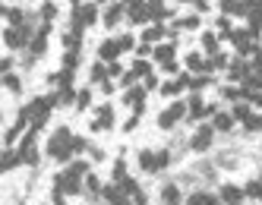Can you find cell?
<instances>
[{
	"label": "cell",
	"mask_w": 262,
	"mask_h": 205,
	"mask_svg": "<svg viewBox=\"0 0 262 205\" xmlns=\"http://www.w3.org/2000/svg\"><path fill=\"white\" fill-rule=\"evenodd\" d=\"M48 155L54 161H70L73 158V133L66 127H60L57 133L48 139Z\"/></svg>",
	"instance_id": "2"
},
{
	"label": "cell",
	"mask_w": 262,
	"mask_h": 205,
	"mask_svg": "<svg viewBox=\"0 0 262 205\" xmlns=\"http://www.w3.org/2000/svg\"><path fill=\"white\" fill-rule=\"evenodd\" d=\"M101 196L107 199V205H130V196H126L123 189L117 186V183H111V186H101Z\"/></svg>",
	"instance_id": "6"
},
{
	"label": "cell",
	"mask_w": 262,
	"mask_h": 205,
	"mask_svg": "<svg viewBox=\"0 0 262 205\" xmlns=\"http://www.w3.org/2000/svg\"><path fill=\"white\" fill-rule=\"evenodd\" d=\"M186 205H221V202H218V196H212V193H193L190 199H186Z\"/></svg>",
	"instance_id": "20"
},
{
	"label": "cell",
	"mask_w": 262,
	"mask_h": 205,
	"mask_svg": "<svg viewBox=\"0 0 262 205\" xmlns=\"http://www.w3.org/2000/svg\"><path fill=\"white\" fill-rule=\"evenodd\" d=\"M161 199H164V205H180V202H183L180 186H177V183H167V186L161 189Z\"/></svg>",
	"instance_id": "13"
},
{
	"label": "cell",
	"mask_w": 262,
	"mask_h": 205,
	"mask_svg": "<svg viewBox=\"0 0 262 205\" xmlns=\"http://www.w3.org/2000/svg\"><path fill=\"white\" fill-rule=\"evenodd\" d=\"M152 57H155L158 63H171L174 60V44H158V48L152 51Z\"/></svg>",
	"instance_id": "19"
},
{
	"label": "cell",
	"mask_w": 262,
	"mask_h": 205,
	"mask_svg": "<svg viewBox=\"0 0 262 205\" xmlns=\"http://www.w3.org/2000/svg\"><path fill=\"white\" fill-rule=\"evenodd\" d=\"M85 174H89V164H85V161H73L63 174L54 177V189H57V193H79Z\"/></svg>",
	"instance_id": "1"
},
{
	"label": "cell",
	"mask_w": 262,
	"mask_h": 205,
	"mask_svg": "<svg viewBox=\"0 0 262 205\" xmlns=\"http://www.w3.org/2000/svg\"><path fill=\"white\" fill-rule=\"evenodd\" d=\"M98 127H101V130H111L114 127V108H111V104H101V108H98Z\"/></svg>",
	"instance_id": "16"
},
{
	"label": "cell",
	"mask_w": 262,
	"mask_h": 205,
	"mask_svg": "<svg viewBox=\"0 0 262 205\" xmlns=\"http://www.w3.org/2000/svg\"><path fill=\"white\" fill-rule=\"evenodd\" d=\"M180 117H186V104H183V101H174L171 108H167L164 114L158 117V127H161V130H171L174 123L180 120Z\"/></svg>",
	"instance_id": "4"
},
{
	"label": "cell",
	"mask_w": 262,
	"mask_h": 205,
	"mask_svg": "<svg viewBox=\"0 0 262 205\" xmlns=\"http://www.w3.org/2000/svg\"><path fill=\"white\" fill-rule=\"evenodd\" d=\"M3 13H6V3H0V16H3Z\"/></svg>",
	"instance_id": "45"
},
{
	"label": "cell",
	"mask_w": 262,
	"mask_h": 205,
	"mask_svg": "<svg viewBox=\"0 0 262 205\" xmlns=\"http://www.w3.org/2000/svg\"><path fill=\"white\" fill-rule=\"evenodd\" d=\"M41 16H44V19H54V16H57V6H54V3H44V6H41Z\"/></svg>",
	"instance_id": "36"
},
{
	"label": "cell",
	"mask_w": 262,
	"mask_h": 205,
	"mask_svg": "<svg viewBox=\"0 0 262 205\" xmlns=\"http://www.w3.org/2000/svg\"><path fill=\"white\" fill-rule=\"evenodd\" d=\"M234 117L231 114H224V111H218V114H215V120H212V130H218V133H231L234 130Z\"/></svg>",
	"instance_id": "11"
},
{
	"label": "cell",
	"mask_w": 262,
	"mask_h": 205,
	"mask_svg": "<svg viewBox=\"0 0 262 205\" xmlns=\"http://www.w3.org/2000/svg\"><path fill=\"white\" fill-rule=\"evenodd\" d=\"M126 16H130L133 22H149V10H145V3H136V6H126Z\"/></svg>",
	"instance_id": "21"
},
{
	"label": "cell",
	"mask_w": 262,
	"mask_h": 205,
	"mask_svg": "<svg viewBox=\"0 0 262 205\" xmlns=\"http://www.w3.org/2000/svg\"><path fill=\"white\" fill-rule=\"evenodd\" d=\"M117 48H120V51H133V38H130V35H120V38H117Z\"/></svg>",
	"instance_id": "34"
},
{
	"label": "cell",
	"mask_w": 262,
	"mask_h": 205,
	"mask_svg": "<svg viewBox=\"0 0 262 205\" xmlns=\"http://www.w3.org/2000/svg\"><path fill=\"white\" fill-rule=\"evenodd\" d=\"M221 199H224L227 205H240V202H243V189H237V186H231V183H224V186H221Z\"/></svg>",
	"instance_id": "12"
},
{
	"label": "cell",
	"mask_w": 262,
	"mask_h": 205,
	"mask_svg": "<svg viewBox=\"0 0 262 205\" xmlns=\"http://www.w3.org/2000/svg\"><path fill=\"white\" fill-rule=\"evenodd\" d=\"M0 85H3V79H0Z\"/></svg>",
	"instance_id": "46"
},
{
	"label": "cell",
	"mask_w": 262,
	"mask_h": 205,
	"mask_svg": "<svg viewBox=\"0 0 262 205\" xmlns=\"http://www.w3.org/2000/svg\"><path fill=\"white\" fill-rule=\"evenodd\" d=\"M243 196H253V199H259V196H262V177H259V180H250V183H246Z\"/></svg>",
	"instance_id": "30"
},
{
	"label": "cell",
	"mask_w": 262,
	"mask_h": 205,
	"mask_svg": "<svg viewBox=\"0 0 262 205\" xmlns=\"http://www.w3.org/2000/svg\"><path fill=\"white\" fill-rule=\"evenodd\" d=\"M123 13H126V10H123V3H114L111 10L104 13V25H107V29H114V25L120 22V16H123Z\"/></svg>",
	"instance_id": "18"
},
{
	"label": "cell",
	"mask_w": 262,
	"mask_h": 205,
	"mask_svg": "<svg viewBox=\"0 0 262 205\" xmlns=\"http://www.w3.org/2000/svg\"><path fill=\"white\" fill-rule=\"evenodd\" d=\"M133 82H136V73H123V76H120V85H123V89H130Z\"/></svg>",
	"instance_id": "37"
},
{
	"label": "cell",
	"mask_w": 262,
	"mask_h": 205,
	"mask_svg": "<svg viewBox=\"0 0 262 205\" xmlns=\"http://www.w3.org/2000/svg\"><path fill=\"white\" fill-rule=\"evenodd\" d=\"M212 136H215V130H212V123H202V127L193 133V139H190V149L193 151H205L212 145Z\"/></svg>",
	"instance_id": "5"
},
{
	"label": "cell",
	"mask_w": 262,
	"mask_h": 205,
	"mask_svg": "<svg viewBox=\"0 0 262 205\" xmlns=\"http://www.w3.org/2000/svg\"><path fill=\"white\" fill-rule=\"evenodd\" d=\"M186 70H190V73H205L202 54H186Z\"/></svg>",
	"instance_id": "24"
},
{
	"label": "cell",
	"mask_w": 262,
	"mask_h": 205,
	"mask_svg": "<svg viewBox=\"0 0 262 205\" xmlns=\"http://www.w3.org/2000/svg\"><path fill=\"white\" fill-rule=\"evenodd\" d=\"M218 29H221V35H224V38H231V22H227V19H218Z\"/></svg>",
	"instance_id": "38"
},
{
	"label": "cell",
	"mask_w": 262,
	"mask_h": 205,
	"mask_svg": "<svg viewBox=\"0 0 262 205\" xmlns=\"http://www.w3.org/2000/svg\"><path fill=\"white\" fill-rule=\"evenodd\" d=\"M164 67V73H177V60H171V63H161Z\"/></svg>",
	"instance_id": "43"
},
{
	"label": "cell",
	"mask_w": 262,
	"mask_h": 205,
	"mask_svg": "<svg viewBox=\"0 0 262 205\" xmlns=\"http://www.w3.org/2000/svg\"><path fill=\"white\" fill-rule=\"evenodd\" d=\"M202 48L209 51V57H212V54H218V38H215L212 32H202Z\"/></svg>",
	"instance_id": "27"
},
{
	"label": "cell",
	"mask_w": 262,
	"mask_h": 205,
	"mask_svg": "<svg viewBox=\"0 0 262 205\" xmlns=\"http://www.w3.org/2000/svg\"><path fill=\"white\" fill-rule=\"evenodd\" d=\"M92 82H95V85H101V82H107V67H104L101 60H98L95 67H92Z\"/></svg>",
	"instance_id": "26"
},
{
	"label": "cell",
	"mask_w": 262,
	"mask_h": 205,
	"mask_svg": "<svg viewBox=\"0 0 262 205\" xmlns=\"http://www.w3.org/2000/svg\"><path fill=\"white\" fill-rule=\"evenodd\" d=\"M107 76H123V70H120V63H117V60H114L111 67H107Z\"/></svg>",
	"instance_id": "40"
},
{
	"label": "cell",
	"mask_w": 262,
	"mask_h": 205,
	"mask_svg": "<svg viewBox=\"0 0 262 205\" xmlns=\"http://www.w3.org/2000/svg\"><path fill=\"white\" fill-rule=\"evenodd\" d=\"M85 189H89L92 196H98V193H101V180H98L95 174H85Z\"/></svg>",
	"instance_id": "31"
},
{
	"label": "cell",
	"mask_w": 262,
	"mask_h": 205,
	"mask_svg": "<svg viewBox=\"0 0 262 205\" xmlns=\"http://www.w3.org/2000/svg\"><path fill=\"white\" fill-rule=\"evenodd\" d=\"M167 164H171V155L167 151H139V168L145 170V174H158V170H164Z\"/></svg>",
	"instance_id": "3"
},
{
	"label": "cell",
	"mask_w": 262,
	"mask_h": 205,
	"mask_svg": "<svg viewBox=\"0 0 262 205\" xmlns=\"http://www.w3.org/2000/svg\"><path fill=\"white\" fill-rule=\"evenodd\" d=\"M142 98H145V89H139V85H130L123 95V101L133 108V114H142Z\"/></svg>",
	"instance_id": "7"
},
{
	"label": "cell",
	"mask_w": 262,
	"mask_h": 205,
	"mask_svg": "<svg viewBox=\"0 0 262 205\" xmlns=\"http://www.w3.org/2000/svg\"><path fill=\"white\" fill-rule=\"evenodd\" d=\"M117 54H120L117 38H107L104 44H98V57H101V63H114V60H117Z\"/></svg>",
	"instance_id": "9"
},
{
	"label": "cell",
	"mask_w": 262,
	"mask_h": 205,
	"mask_svg": "<svg viewBox=\"0 0 262 205\" xmlns=\"http://www.w3.org/2000/svg\"><path fill=\"white\" fill-rule=\"evenodd\" d=\"M243 85H246V92H262V70H250L243 76Z\"/></svg>",
	"instance_id": "17"
},
{
	"label": "cell",
	"mask_w": 262,
	"mask_h": 205,
	"mask_svg": "<svg viewBox=\"0 0 262 205\" xmlns=\"http://www.w3.org/2000/svg\"><path fill=\"white\" fill-rule=\"evenodd\" d=\"M253 63H256V70H262V48L253 51Z\"/></svg>",
	"instance_id": "41"
},
{
	"label": "cell",
	"mask_w": 262,
	"mask_h": 205,
	"mask_svg": "<svg viewBox=\"0 0 262 205\" xmlns=\"http://www.w3.org/2000/svg\"><path fill=\"white\" fill-rule=\"evenodd\" d=\"M209 85H212L209 73H196V76H190V73H186V89L199 92V89H209Z\"/></svg>",
	"instance_id": "14"
},
{
	"label": "cell",
	"mask_w": 262,
	"mask_h": 205,
	"mask_svg": "<svg viewBox=\"0 0 262 205\" xmlns=\"http://www.w3.org/2000/svg\"><path fill=\"white\" fill-rule=\"evenodd\" d=\"M54 205H66V199H63V193H57V189H54Z\"/></svg>",
	"instance_id": "44"
},
{
	"label": "cell",
	"mask_w": 262,
	"mask_h": 205,
	"mask_svg": "<svg viewBox=\"0 0 262 205\" xmlns=\"http://www.w3.org/2000/svg\"><path fill=\"white\" fill-rule=\"evenodd\" d=\"M183 89H186V73H180L177 79H171V82L161 85V92H164V95H180Z\"/></svg>",
	"instance_id": "15"
},
{
	"label": "cell",
	"mask_w": 262,
	"mask_h": 205,
	"mask_svg": "<svg viewBox=\"0 0 262 205\" xmlns=\"http://www.w3.org/2000/svg\"><path fill=\"white\" fill-rule=\"evenodd\" d=\"M73 104H76L79 111L89 108V104H92V92H89V89H79V92H76V101H73Z\"/></svg>",
	"instance_id": "28"
},
{
	"label": "cell",
	"mask_w": 262,
	"mask_h": 205,
	"mask_svg": "<svg viewBox=\"0 0 262 205\" xmlns=\"http://www.w3.org/2000/svg\"><path fill=\"white\" fill-rule=\"evenodd\" d=\"M246 73H250V67H246V63H240V60L227 63V76H231V79H243Z\"/></svg>",
	"instance_id": "25"
},
{
	"label": "cell",
	"mask_w": 262,
	"mask_h": 205,
	"mask_svg": "<svg viewBox=\"0 0 262 205\" xmlns=\"http://www.w3.org/2000/svg\"><path fill=\"white\" fill-rule=\"evenodd\" d=\"M73 67H79V51H66L63 57V70H73Z\"/></svg>",
	"instance_id": "33"
},
{
	"label": "cell",
	"mask_w": 262,
	"mask_h": 205,
	"mask_svg": "<svg viewBox=\"0 0 262 205\" xmlns=\"http://www.w3.org/2000/svg\"><path fill=\"white\" fill-rule=\"evenodd\" d=\"M133 73H136V76H149L152 70H149V63H145V60H139L136 67H133Z\"/></svg>",
	"instance_id": "35"
},
{
	"label": "cell",
	"mask_w": 262,
	"mask_h": 205,
	"mask_svg": "<svg viewBox=\"0 0 262 205\" xmlns=\"http://www.w3.org/2000/svg\"><path fill=\"white\" fill-rule=\"evenodd\" d=\"M136 54H139V57H145V54H152V51H149V44H145V41H142V44H139V48H136Z\"/></svg>",
	"instance_id": "42"
},
{
	"label": "cell",
	"mask_w": 262,
	"mask_h": 205,
	"mask_svg": "<svg viewBox=\"0 0 262 205\" xmlns=\"http://www.w3.org/2000/svg\"><path fill=\"white\" fill-rule=\"evenodd\" d=\"M250 32H231V41L234 44H237V51H240V54H243V57H250L253 54V51H256V48H253V44H250Z\"/></svg>",
	"instance_id": "10"
},
{
	"label": "cell",
	"mask_w": 262,
	"mask_h": 205,
	"mask_svg": "<svg viewBox=\"0 0 262 205\" xmlns=\"http://www.w3.org/2000/svg\"><path fill=\"white\" fill-rule=\"evenodd\" d=\"M145 10H149V19H155V22H164V19L171 16V10L164 6V0H145Z\"/></svg>",
	"instance_id": "8"
},
{
	"label": "cell",
	"mask_w": 262,
	"mask_h": 205,
	"mask_svg": "<svg viewBox=\"0 0 262 205\" xmlns=\"http://www.w3.org/2000/svg\"><path fill=\"white\" fill-rule=\"evenodd\" d=\"M13 70V60H10V57H0V73H3V76H6V73H10Z\"/></svg>",
	"instance_id": "39"
},
{
	"label": "cell",
	"mask_w": 262,
	"mask_h": 205,
	"mask_svg": "<svg viewBox=\"0 0 262 205\" xmlns=\"http://www.w3.org/2000/svg\"><path fill=\"white\" fill-rule=\"evenodd\" d=\"M231 117H234V120H243V123H246V120L253 117V114H250V104H246V101H234Z\"/></svg>",
	"instance_id": "23"
},
{
	"label": "cell",
	"mask_w": 262,
	"mask_h": 205,
	"mask_svg": "<svg viewBox=\"0 0 262 205\" xmlns=\"http://www.w3.org/2000/svg\"><path fill=\"white\" fill-rule=\"evenodd\" d=\"M3 85H6L10 92H22V82H19L16 73H6V76H3Z\"/></svg>",
	"instance_id": "32"
},
{
	"label": "cell",
	"mask_w": 262,
	"mask_h": 205,
	"mask_svg": "<svg viewBox=\"0 0 262 205\" xmlns=\"http://www.w3.org/2000/svg\"><path fill=\"white\" fill-rule=\"evenodd\" d=\"M174 29H199V16H186V19H174Z\"/></svg>",
	"instance_id": "29"
},
{
	"label": "cell",
	"mask_w": 262,
	"mask_h": 205,
	"mask_svg": "<svg viewBox=\"0 0 262 205\" xmlns=\"http://www.w3.org/2000/svg\"><path fill=\"white\" fill-rule=\"evenodd\" d=\"M142 38H145V44H149V41H161V38H164V22L149 25V29L142 32Z\"/></svg>",
	"instance_id": "22"
}]
</instances>
